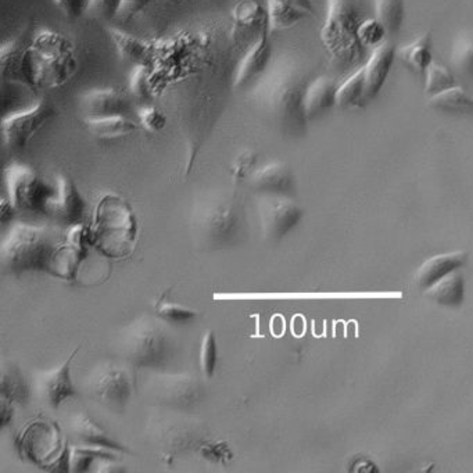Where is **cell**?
<instances>
[{"instance_id":"1","label":"cell","mask_w":473,"mask_h":473,"mask_svg":"<svg viewBox=\"0 0 473 473\" xmlns=\"http://www.w3.org/2000/svg\"><path fill=\"white\" fill-rule=\"evenodd\" d=\"M56 253V239L46 226L16 223L10 225L2 241V270L9 275L52 273Z\"/></svg>"},{"instance_id":"2","label":"cell","mask_w":473,"mask_h":473,"mask_svg":"<svg viewBox=\"0 0 473 473\" xmlns=\"http://www.w3.org/2000/svg\"><path fill=\"white\" fill-rule=\"evenodd\" d=\"M117 348L129 367L164 370L174 358L173 338L161 318L143 315L124 326Z\"/></svg>"},{"instance_id":"3","label":"cell","mask_w":473,"mask_h":473,"mask_svg":"<svg viewBox=\"0 0 473 473\" xmlns=\"http://www.w3.org/2000/svg\"><path fill=\"white\" fill-rule=\"evenodd\" d=\"M189 226L201 249L224 250L241 241L245 220L233 199L211 196L195 204Z\"/></svg>"},{"instance_id":"4","label":"cell","mask_w":473,"mask_h":473,"mask_svg":"<svg viewBox=\"0 0 473 473\" xmlns=\"http://www.w3.org/2000/svg\"><path fill=\"white\" fill-rule=\"evenodd\" d=\"M361 20L348 0H326V16L321 42L336 69H353L363 60L365 47L358 39Z\"/></svg>"},{"instance_id":"5","label":"cell","mask_w":473,"mask_h":473,"mask_svg":"<svg viewBox=\"0 0 473 473\" xmlns=\"http://www.w3.org/2000/svg\"><path fill=\"white\" fill-rule=\"evenodd\" d=\"M183 414L188 412L174 411V414L157 415L149 422V437L167 458L198 452L201 443L208 440V430L203 423Z\"/></svg>"},{"instance_id":"6","label":"cell","mask_w":473,"mask_h":473,"mask_svg":"<svg viewBox=\"0 0 473 473\" xmlns=\"http://www.w3.org/2000/svg\"><path fill=\"white\" fill-rule=\"evenodd\" d=\"M128 363H101L85 376V392L109 410L123 412L135 389Z\"/></svg>"},{"instance_id":"7","label":"cell","mask_w":473,"mask_h":473,"mask_svg":"<svg viewBox=\"0 0 473 473\" xmlns=\"http://www.w3.org/2000/svg\"><path fill=\"white\" fill-rule=\"evenodd\" d=\"M273 79L270 101L273 113L293 131L305 129L308 121L303 110V98L311 79L298 67H285Z\"/></svg>"},{"instance_id":"8","label":"cell","mask_w":473,"mask_h":473,"mask_svg":"<svg viewBox=\"0 0 473 473\" xmlns=\"http://www.w3.org/2000/svg\"><path fill=\"white\" fill-rule=\"evenodd\" d=\"M148 390L159 404L181 412L196 410L206 398V387L193 373L159 372L149 380Z\"/></svg>"},{"instance_id":"9","label":"cell","mask_w":473,"mask_h":473,"mask_svg":"<svg viewBox=\"0 0 473 473\" xmlns=\"http://www.w3.org/2000/svg\"><path fill=\"white\" fill-rule=\"evenodd\" d=\"M39 82L59 86L69 81L76 71L77 61L72 45L60 34L41 32L31 44Z\"/></svg>"},{"instance_id":"10","label":"cell","mask_w":473,"mask_h":473,"mask_svg":"<svg viewBox=\"0 0 473 473\" xmlns=\"http://www.w3.org/2000/svg\"><path fill=\"white\" fill-rule=\"evenodd\" d=\"M4 181L9 189L10 203L16 208L39 210L44 213L47 199L54 193V186L22 164H10L4 171Z\"/></svg>"},{"instance_id":"11","label":"cell","mask_w":473,"mask_h":473,"mask_svg":"<svg viewBox=\"0 0 473 473\" xmlns=\"http://www.w3.org/2000/svg\"><path fill=\"white\" fill-rule=\"evenodd\" d=\"M53 116V106L45 101L32 104L31 107H27L22 110L7 114L2 121L4 146L12 151H24L31 139Z\"/></svg>"},{"instance_id":"12","label":"cell","mask_w":473,"mask_h":473,"mask_svg":"<svg viewBox=\"0 0 473 473\" xmlns=\"http://www.w3.org/2000/svg\"><path fill=\"white\" fill-rule=\"evenodd\" d=\"M0 69L2 78L10 84L21 85L32 91L41 85L31 44L24 35L4 42L0 49Z\"/></svg>"},{"instance_id":"13","label":"cell","mask_w":473,"mask_h":473,"mask_svg":"<svg viewBox=\"0 0 473 473\" xmlns=\"http://www.w3.org/2000/svg\"><path fill=\"white\" fill-rule=\"evenodd\" d=\"M264 236L278 241L292 232L303 218L300 206L288 196L264 195L257 206Z\"/></svg>"},{"instance_id":"14","label":"cell","mask_w":473,"mask_h":473,"mask_svg":"<svg viewBox=\"0 0 473 473\" xmlns=\"http://www.w3.org/2000/svg\"><path fill=\"white\" fill-rule=\"evenodd\" d=\"M44 213L63 225H77L85 213V201L76 183L66 175H57L54 193L47 199Z\"/></svg>"},{"instance_id":"15","label":"cell","mask_w":473,"mask_h":473,"mask_svg":"<svg viewBox=\"0 0 473 473\" xmlns=\"http://www.w3.org/2000/svg\"><path fill=\"white\" fill-rule=\"evenodd\" d=\"M79 348L72 351L71 355L60 367L42 372L37 378V390L42 402L49 407L57 410L60 405L69 398L78 396V389L71 379V363L78 353Z\"/></svg>"},{"instance_id":"16","label":"cell","mask_w":473,"mask_h":473,"mask_svg":"<svg viewBox=\"0 0 473 473\" xmlns=\"http://www.w3.org/2000/svg\"><path fill=\"white\" fill-rule=\"evenodd\" d=\"M270 32V27L266 22L265 27L261 29L260 35H258L257 41L251 45L243 59L239 61L235 74H233V86L235 88H241L253 79L263 76L270 66L271 57H273Z\"/></svg>"},{"instance_id":"17","label":"cell","mask_w":473,"mask_h":473,"mask_svg":"<svg viewBox=\"0 0 473 473\" xmlns=\"http://www.w3.org/2000/svg\"><path fill=\"white\" fill-rule=\"evenodd\" d=\"M249 183L253 191L263 195L292 198L296 193V179L292 169L281 161H273L254 169V173L249 176Z\"/></svg>"},{"instance_id":"18","label":"cell","mask_w":473,"mask_h":473,"mask_svg":"<svg viewBox=\"0 0 473 473\" xmlns=\"http://www.w3.org/2000/svg\"><path fill=\"white\" fill-rule=\"evenodd\" d=\"M69 433H71L74 439L84 444L91 445L94 448H103V450H110V452L126 453V445L121 444L118 440L111 437L103 428L99 425L91 415L86 414L85 411L77 410L72 411L69 415V422H67Z\"/></svg>"},{"instance_id":"19","label":"cell","mask_w":473,"mask_h":473,"mask_svg":"<svg viewBox=\"0 0 473 473\" xmlns=\"http://www.w3.org/2000/svg\"><path fill=\"white\" fill-rule=\"evenodd\" d=\"M396 59H397L396 47L389 41H385L372 49V53L363 64L368 102L375 99L382 91Z\"/></svg>"},{"instance_id":"20","label":"cell","mask_w":473,"mask_h":473,"mask_svg":"<svg viewBox=\"0 0 473 473\" xmlns=\"http://www.w3.org/2000/svg\"><path fill=\"white\" fill-rule=\"evenodd\" d=\"M79 109L85 117L126 116L129 103L123 92L99 88L82 94Z\"/></svg>"},{"instance_id":"21","label":"cell","mask_w":473,"mask_h":473,"mask_svg":"<svg viewBox=\"0 0 473 473\" xmlns=\"http://www.w3.org/2000/svg\"><path fill=\"white\" fill-rule=\"evenodd\" d=\"M338 86V82L328 76L311 79L303 98V110L307 121L318 118L336 106Z\"/></svg>"},{"instance_id":"22","label":"cell","mask_w":473,"mask_h":473,"mask_svg":"<svg viewBox=\"0 0 473 473\" xmlns=\"http://www.w3.org/2000/svg\"><path fill=\"white\" fill-rule=\"evenodd\" d=\"M468 261V253L465 251H453V253H443L433 256L429 260L425 261L420 266L415 275L420 288L425 289L437 282L443 276L448 275L453 271L460 270Z\"/></svg>"},{"instance_id":"23","label":"cell","mask_w":473,"mask_h":473,"mask_svg":"<svg viewBox=\"0 0 473 473\" xmlns=\"http://www.w3.org/2000/svg\"><path fill=\"white\" fill-rule=\"evenodd\" d=\"M425 295L443 307H460L465 298L464 276L453 271L428 288Z\"/></svg>"},{"instance_id":"24","label":"cell","mask_w":473,"mask_h":473,"mask_svg":"<svg viewBox=\"0 0 473 473\" xmlns=\"http://www.w3.org/2000/svg\"><path fill=\"white\" fill-rule=\"evenodd\" d=\"M428 104L442 113L457 117H473V96L460 85L428 98Z\"/></svg>"},{"instance_id":"25","label":"cell","mask_w":473,"mask_h":473,"mask_svg":"<svg viewBox=\"0 0 473 473\" xmlns=\"http://www.w3.org/2000/svg\"><path fill=\"white\" fill-rule=\"evenodd\" d=\"M84 123L92 135L101 139L123 138L138 131V124L126 116L85 117Z\"/></svg>"},{"instance_id":"26","label":"cell","mask_w":473,"mask_h":473,"mask_svg":"<svg viewBox=\"0 0 473 473\" xmlns=\"http://www.w3.org/2000/svg\"><path fill=\"white\" fill-rule=\"evenodd\" d=\"M0 395L2 400L12 404L26 405L31 397V387L27 382L26 376L16 363H4L2 367V380H0Z\"/></svg>"},{"instance_id":"27","label":"cell","mask_w":473,"mask_h":473,"mask_svg":"<svg viewBox=\"0 0 473 473\" xmlns=\"http://www.w3.org/2000/svg\"><path fill=\"white\" fill-rule=\"evenodd\" d=\"M396 54L397 59L402 60L412 71L425 72L435 60L432 53V37L429 32L422 34L411 44L397 47Z\"/></svg>"},{"instance_id":"28","label":"cell","mask_w":473,"mask_h":473,"mask_svg":"<svg viewBox=\"0 0 473 473\" xmlns=\"http://www.w3.org/2000/svg\"><path fill=\"white\" fill-rule=\"evenodd\" d=\"M367 86L363 67L360 66L350 76L338 84L336 94V106L340 109H355L367 103Z\"/></svg>"},{"instance_id":"29","label":"cell","mask_w":473,"mask_h":473,"mask_svg":"<svg viewBox=\"0 0 473 473\" xmlns=\"http://www.w3.org/2000/svg\"><path fill=\"white\" fill-rule=\"evenodd\" d=\"M307 16L292 0H266V20L270 31L290 29Z\"/></svg>"},{"instance_id":"30","label":"cell","mask_w":473,"mask_h":473,"mask_svg":"<svg viewBox=\"0 0 473 473\" xmlns=\"http://www.w3.org/2000/svg\"><path fill=\"white\" fill-rule=\"evenodd\" d=\"M109 34L116 44L119 56L124 60H128L131 63H135V66H141V64L148 66L151 61V51H149L148 45L121 29H109Z\"/></svg>"},{"instance_id":"31","label":"cell","mask_w":473,"mask_h":473,"mask_svg":"<svg viewBox=\"0 0 473 473\" xmlns=\"http://www.w3.org/2000/svg\"><path fill=\"white\" fill-rule=\"evenodd\" d=\"M453 69L467 79H473V32H462L453 42L450 49Z\"/></svg>"},{"instance_id":"32","label":"cell","mask_w":473,"mask_h":473,"mask_svg":"<svg viewBox=\"0 0 473 473\" xmlns=\"http://www.w3.org/2000/svg\"><path fill=\"white\" fill-rule=\"evenodd\" d=\"M375 19L379 20L387 35H396L403 29L405 20L404 0H373Z\"/></svg>"},{"instance_id":"33","label":"cell","mask_w":473,"mask_h":473,"mask_svg":"<svg viewBox=\"0 0 473 473\" xmlns=\"http://www.w3.org/2000/svg\"><path fill=\"white\" fill-rule=\"evenodd\" d=\"M154 308H156V317L161 318L163 321H168V322L188 323L200 317L199 311L176 305L175 301L171 298L169 290L160 296V298L156 301Z\"/></svg>"},{"instance_id":"34","label":"cell","mask_w":473,"mask_h":473,"mask_svg":"<svg viewBox=\"0 0 473 473\" xmlns=\"http://www.w3.org/2000/svg\"><path fill=\"white\" fill-rule=\"evenodd\" d=\"M455 85L458 84L455 82L452 69L433 60V63L425 71V88L423 91H425L427 98H432L435 94H442Z\"/></svg>"},{"instance_id":"35","label":"cell","mask_w":473,"mask_h":473,"mask_svg":"<svg viewBox=\"0 0 473 473\" xmlns=\"http://www.w3.org/2000/svg\"><path fill=\"white\" fill-rule=\"evenodd\" d=\"M198 452L201 458L213 464L228 465L235 457L232 448L226 440H214V442L204 440Z\"/></svg>"},{"instance_id":"36","label":"cell","mask_w":473,"mask_h":473,"mask_svg":"<svg viewBox=\"0 0 473 473\" xmlns=\"http://www.w3.org/2000/svg\"><path fill=\"white\" fill-rule=\"evenodd\" d=\"M386 31L382 22L379 20L367 19L361 21L360 27H358V39H360L361 45L365 49H375L376 46H379L386 41Z\"/></svg>"},{"instance_id":"37","label":"cell","mask_w":473,"mask_h":473,"mask_svg":"<svg viewBox=\"0 0 473 473\" xmlns=\"http://www.w3.org/2000/svg\"><path fill=\"white\" fill-rule=\"evenodd\" d=\"M200 365L204 376L210 379L216 373L218 365V345H216V333L208 330L204 335L200 347Z\"/></svg>"},{"instance_id":"38","label":"cell","mask_w":473,"mask_h":473,"mask_svg":"<svg viewBox=\"0 0 473 473\" xmlns=\"http://www.w3.org/2000/svg\"><path fill=\"white\" fill-rule=\"evenodd\" d=\"M129 91L138 101H149L151 98V69L149 66H135L129 77Z\"/></svg>"},{"instance_id":"39","label":"cell","mask_w":473,"mask_h":473,"mask_svg":"<svg viewBox=\"0 0 473 473\" xmlns=\"http://www.w3.org/2000/svg\"><path fill=\"white\" fill-rule=\"evenodd\" d=\"M257 153H254L253 151H241L233 160L232 167H231V176L236 182L245 181L254 173V169L257 168Z\"/></svg>"},{"instance_id":"40","label":"cell","mask_w":473,"mask_h":473,"mask_svg":"<svg viewBox=\"0 0 473 473\" xmlns=\"http://www.w3.org/2000/svg\"><path fill=\"white\" fill-rule=\"evenodd\" d=\"M121 0H86L85 13L94 19L111 20L118 14Z\"/></svg>"},{"instance_id":"41","label":"cell","mask_w":473,"mask_h":473,"mask_svg":"<svg viewBox=\"0 0 473 473\" xmlns=\"http://www.w3.org/2000/svg\"><path fill=\"white\" fill-rule=\"evenodd\" d=\"M138 118L139 124H141L146 131L153 132V134L163 131L167 126L166 114L154 106L142 107L138 113Z\"/></svg>"},{"instance_id":"42","label":"cell","mask_w":473,"mask_h":473,"mask_svg":"<svg viewBox=\"0 0 473 473\" xmlns=\"http://www.w3.org/2000/svg\"><path fill=\"white\" fill-rule=\"evenodd\" d=\"M151 0H121L117 19L128 21L142 13L151 4Z\"/></svg>"},{"instance_id":"43","label":"cell","mask_w":473,"mask_h":473,"mask_svg":"<svg viewBox=\"0 0 473 473\" xmlns=\"http://www.w3.org/2000/svg\"><path fill=\"white\" fill-rule=\"evenodd\" d=\"M60 12L69 19H78L85 13L86 0H53Z\"/></svg>"},{"instance_id":"44","label":"cell","mask_w":473,"mask_h":473,"mask_svg":"<svg viewBox=\"0 0 473 473\" xmlns=\"http://www.w3.org/2000/svg\"><path fill=\"white\" fill-rule=\"evenodd\" d=\"M14 407L12 403L2 400V420H0V425L2 428H6L7 423L12 422L13 420Z\"/></svg>"},{"instance_id":"45","label":"cell","mask_w":473,"mask_h":473,"mask_svg":"<svg viewBox=\"0 0 473 473\" xmlns=\"http://www.w3.org/2000/svg\"><path fill=\"white\" fill-rule=\"evenodd\" d=\"M357 464L360 465V467L353 468L355 472H360V470L361 472H372V470H375V467H373V464L371 462V461H357Z\"/></svg>"},{"instance_id":"46","label":"cell","mask_w":473,"mask_h":473,"mask_svg":"<svg viewBox=\"0 0 473 473\" xmlns=\"http://www.w3.org/2000/svg\"><path fill=\"white\" fill-rule=\"evenodd\" d=\"M166 2H178V0H166Z\"/></svg>"}]
</instances>
